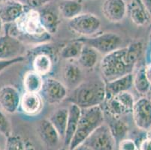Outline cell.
<instances>
[{
    "instance_id": "obj_1",
    "label": "cell",
    "mask_w": 151,
    "mask_h": 150,
    "mask_svg": "<svg viewBox=\"0 0 151 150\" xmlns=\"http://www.w3.org/2000/svg\"><path fill=\"white\" fill-rule=\"evenodd\" d=\"M11 35L23 43L26 40L33 44H43L50 41L51 35L44 29L40 20L38 10L29 8L27 11L14 23L6 24Z\"/></svg>"
},
{
    "instance_id": "obj_2",
    "label": "cell",
    "mask_w": 151,
    "mask_h": 150,
    "mask_svg": "<svg viewBox=\"0 0 151 150\" xmlns=\"http://www.w3.org/2000/svg\"><path fill=\"white\" fill-rule=\"evenodd\" d=\"M106 99L105 82L103 79L93 78L83 80L68 94L65 101L76 104L81 109L101 106Z\"/></svg>"
},
{
    "instance_id": "obj_3",
    "label": "cell",
    "mask_w": 151,
    "mask_h": 150,
    "mask_svg": "<svg viewBox=\"0 0 151 150\" xmlns=\"http://www.w3.org/2000/svg\"><path fill=\"white\" fill-rule=\"evenodd\" d=\"M134 68L127 60L126 47L104 56L100 62L102 79L105 83L132 74Z\"/></svg>"
},
{
    "instance_id": "obj_4",
    "label": "cell",
    "mask_w": 151,
    "mask_h": 150,
    "mask_svg": "<svg viewBox=\"0 0 151 150\" xmlns=\"http://www.w3.org/2000/svg\"><path fill=\"white\" fill-rule=\"evenodd\" d=\"M104 111L101 106L81 109L78 128L70 143L68 149L73 150L83 144L97 128L104 123Z\"/></svg>"
},
{
    "instance_id": "obj_5",
    "label": "cell",
    "mask_w": 151,
    "mask_h": 150,
    "mask_svg": "<svg viewBox=\"0 0 151 150\" xmlns=\"http://www.w3.org/2000/svg\"><path fill=\"white\" fill-rule=\"evenodd\" d=\"M85 44L91 47L99 53L105 55L121 48L123 39L114 32H104L88 38H81Z\"/></svg>"
},
{
    "instance_id": "obj_6",
    "label": "cell",
    "mask_w": 151,
    "mask_h": 150,
    "mask_svg": "<svg viewBox=\"0 0 151 150\" xmlns=\"http://www.w3.org/2000/svg\"><path fill=\"white\" fill-rule=\"evenodd\" d=\"M68 28L73 32L85 36H94L100 29L101 20L91 13L81 14L75 18L68 20Z\"/></svg>"
},
{
    "instance_id": "obj_7",
    "label": "cell",
    "mask_w": 151,
    "mask_h": 150,
    "mask_svg": "<svg viewBox=\"0 0 151 150\" xmlns=\"http://www.w3.org/2000/svg\"><path fill=\"white\" fill-rule=\"evenodd\" d=\"M82 144L93 150H114L116 146L109 126L105 123L97 128Z\"/></svg>"
},
{
    "instance_id": "obj_8",
    "label": "cell",
    "mask_w": 151,
    "mask_h": 150,
    "mask_svg": "<svg viewBox=\"0 0 151 150\" xmlns=\"http://www.w3.org/2000/svg\"><path fill=\"white\" fill-rule=\"evenodd\" d=\"M31 56L32 70L45 77L48 75L53 66L55 60L54 51L52 47L46 46L45 44H40L33 49Z\"/></svg>"
},
{
    "instance_id": "obj_9",
    "label": "cell",
    "mask_w": 151,
    "mask_h": 150,
    "mask_svg": "<svg viewBox=\"0 0 151 150\" xmlns=\"http://www.w3.org/2000/svg\"><path fill=\"white\" fill-rule=\"evenodd\" d=\"M40 94L44 101L48 104H57L65 100L68 89L61 81L53 78H47L44 79Z\"/></svg>"
},
{
    "instance_id": "obj_10",
    "label": "cell",
    "mask_w": 151,
    "mask_h": 150,
    "mask_svg": "<svg viewBox=\"0 0 151 150\" xmlns=\"http://www.w3.org/2000/svg\"><path fill=\"white\" fill-rule=\"evenodd\" d=\"M25 45L20 40L11 35L5 29L0 37V60H8L23 56Z\"/></svg>"
},
{
    "instance_id": "obj_11",
    "label": "cell",
    "mask_w": 151,
    "mask_h": 150,
    "mask_svg": "<svg viewBox=\"0 0 151 150\" xmlns=\"http://www.w3.org/2000/svg\"><path fill=\"white\" fill-rule=\"evenodd\" d=\"M132 117L135 126L143 131L151 128V100L144 96L135 101L133 107Z\"/></svg>"
},
{
    "instance_id": "obj_12",
    "label": "cell",
    "mask_w": 151,
    "mask_h": 150,
    "mask_svg": "<svg viewBox=\"0 0 151 150\" xmlns=\"http://www.w3.org/2000/svg\"><path fill=\"white\" fill-rule=\"evenodd\" d=\"M101 9L108 21L120 23L127 14V3L125 0H103Z\"/></svg>"
},
{
    "instance_id": "obj_13",
    "label": "cell",
    "mask_w": 151,
    "mask_h": 150,
    "mask_svg": "<svg viewBox=\"0 0 151 150\" xmlns=\"http://www.w3.org/2000/svg\"><path fill=\"white\" fill-rule=\"evenodd\" d=\"M29 7L17 0H5L0 4V18L4 24L17 21Z\"/></svg>"
},
{
    "instance_id": "obj_14",
    "label": "cell",
    "mask_w": 151,
    "mask_h": 150,
    "mask_svg": "<svg viewBox=\"0 0 151 150\" xmlns=\"http://www.w3.org/2000/svg\"><path fill=\"white\" fill-rule=\"evenodd\" d=\"M20 93L12 86H5L0 89V107L8 113H14L20 107Z\"/></svg>"
},
{
    "instance_id": "obj_15",
    "label": "cell",
    "mask_w": 151,
    "mask_h": 150,
    "mask_svg": "<svg viewBox=\"0 0 151 150\" xmlns=\"http://www.w3.org/2000/svg\"><path fill=\"white\" fill-rule=\"evenodd\" d=\"M38 132L42 142L50 149L57 147L62 139L49 119H43L39 122Z\"/></svg>"
},
{
    "instance_id": "obj_16",
    "label": "cell",
    "mask_w": 151,
    "mask_h": 150,
    "mask_svg": "<svg viewBox=\"0 0 151 150\" xmlns=\"http://www.w3.org/2000/svg\"><path fill=\"white\" fill-rule=\"evenodd\" d=\"M127 14L132 22L138 27L145 26L151 21L150 17L141 0H129L127 3Z\"/></svg>"
},
{
    "instance_id": "obj_17",
    "label": "cell",
    "mask_w": 151,
    "mask_h": 150,
    "mask_svg": "<svg viewBox=\"0 0 151 150\" xmlns=\"http://www.w3.org/2000/svg\"><path fill=\"white\" fill-rule=\"evenodd\" d=\"M44 100L40 93H27L22 95L20 107L26 115L35 116L42 111Z\"/></svg>"
},
{
    "instance_id": "obj_18",
    "label": "cell",
    "mask_w": 151,
    "mask_h": 150,
    "mask_svg": "<svg viewBox=\"0 0 151 150\" xmlns=\"http://www.w3.org/2000/svg\"><path fill=\"white\" fill-rule=\"evenodd\" d=\"M64 84L67 89H74L83 81V73L81 66L75 61H67L63 73Z\"/></svg>"
},
{
    "instance_id": "obj_19",
    "label": "cell",
    "mask_w": 151,
    "mask_h": 150,
    "mask_svg": "<svg viewBox=\"0 0 151 150\" xmlns=\"http://www.w3.org/2000/svg\"><path fill=\"white\" fill-rule=\"evenodd\" d=\"M40 14V20L44 29L50 35L56 34L58 31L60 24V13L52 8L45 6L42 8L41 10H38Z\"/></svg>"
},
{
    "instance_id": "obj_20",
    "label": "cell",
    "mask_w": 151,
    "mask_h": 150,
    "mask_svg": "<svg viewBox=\"0 0 151 150\" xmlns=\"http://www.w3.org/2000/svg\"><path fill=\"white\" fill-rule=\"evenodd\" d=\"M68 109V122H67L66 131H65V137L63 139V142H64L65 146L68 148L70 143L78 128V123H79L81 115V108L77 106L76 104H70Z\"/></svg>"
},
{
    "instance_id": "obj_21",
    "label": "cell",
    "mask_w": 151,
    "mask_h": 150,
    "mask_svg": "<svg viewBox=\"0 0 151 150\" xmlns=\"http://www.w3.org/2000/svg\"><path fill=\"white\" fill-rule=\"evenodd\" d=\"M133 74H130L114 80L105 83L106 99L113 97L119 93L129 90L133 86Z\"/></svg>"
},
{
    "instance_id": "obj_22",
    "label": "cell",
    "mask_w": 151,
    "mask_h": 150,
    "mask_svg": "<svg viewBox=\"0 0 151 150\" xmlns=\"http://www.w3.org/2000/svg\"><path fill=\"white\" fill-rule=\"evenodd\" d=\"M58 11L63 18L70 20L81 14L83 3L81 0H62L58 3Z\"/></svg>"
},
{
    "instance_id": "obj_23",
    "label": "cell",
    "mask_w": 151,
    "mask_h": 150,
    "mask_svg": "<svg viewBox=\"0 0 151 150\" xmlns=\"http://www.w3.org/2000/svg\"><path fill=\"white\" fill-rule=\"evenodd\" d=\"M68 117V109L67 107H62L53 111L48 119L63 140L65 137Z\"/></svg>"
},
{
    "instance_id": "obj_24",
    "label": "cell",
    "mask_w": 151,
    "mask_h": 150,
    "mask_svg": "<svg viewBox=\"0 0 151 150\" xmlns=\"http://www.w3.org/2000/svg\"><path fill=\"white\" fill-rule=\"evenodd\" d=\"M85 44L81 39L70 41L63 47L60 51L61 59L66 61H75L80 56Z\"/></svg>"
},
{
    "instance_id": "obj_25",
    "label": "cell",
    "mask_w": 151,
    "mask_h": 150,
    "mask_svg": "<svg viewBox=\"0 0 151 150\" xmlns=\"http://www.w3.org/2000/svg\"><path fill=\"white\" fill-rule=\"evenodd\" d=\"M23 83L25 92L40 93L44 83L43 77L33 70L29 71L24 74Z\"/></svg>"
},
{
    "instance_id": "obj_26",
    "label": "cell",
    "mask_w": 151,
    "mask_h": 150,
    "mask_svg": "<svg viewBox=\"0 0 151 150\" xmlns=\"http://www.w3.org/2000/svg\"><path fill=\"white\" fill-rule=\"evenodd\" d=\"M99 52L91 47L85 44L78 59V65L85 69H93L99 61Z\"/></svg>"
},
{
    "instance_id": "obj_27",
    "label": "cell",
    "mask_w": 151,
    "mask_h": 150,
    "mask_svg": "<svg viewBox=\"0 0 151 150\" xmlns=\"http://www.w3.org/2000/svg\"><path fill=\"white\" fill-rule=\"evenodd\" d=\"M133 86L141 95H147L150 92L151 84L147 78L145 66L141 67L134 75Z\"/></svg>"
},
{
    "instance_id": "obj_28",
    "label": "cell",
    "mask_w": 151,
    "mask_h": 150,
    "mask_svg": "<svg viewBox=\"0 0 151 150\" xmlns=\"http://www.w3.org/2000/svg\"><path fill=\"white\" fill-rule=\"evenodd\" d=\"M111 121L108 125L111 131L113 134L115 140H116V145L120 140L123 139H125L126 134H128L129 131V127L128 125H126L125 122H123L120 118L114 117L111 116Z\"/></svg>"
},
{
    "instance_id": "obj_29",
    "label": "cell",
    "mask_w": 151,
    "mask_h": 150,
    "mask_svg": "<svg viewBox=\"0 0 151 150\" xmlns=\"http://www.w3.org/2000/svg\"><path fill=\"white\" fill-rule=\"evenodd\" d=\"M5 150H25L24 142L19 136L11 135L7 138Z\"/></svg>"
},
{
    "instance_id": "obj_30",
    "label": "cell",
    "mask_w": 151,
    "mask_h": 150,
    "mask_svg": "<svg viewBox=\"0 0 151 150\" xmlns=\"http://www.w3.org/2000/svg\"><path fill=\"white\" fill-rule=\"evenodd\" d=\"M0 134H3L7 138L12 135L11 125L9 119L1 111H0Z\"/></svg>"
},
{
    "instance_id": "obj_31",
    "label": "cell",
    "mask_w": 151,
    "mask_h": 150,
    "mask_svg": "<svg viewBox=\"0 0 151 150\" xmlns=\"http://www.w3.org/2000/svg\"><path fill=\"white\" fill-rule=\"evenodd\" d=\"M117 149L118 150H138V146L135 141L132 139L125 138L118 143Z\"/></svg>"
},
{
    "instance_id": "obj_32",
    "label": "cell",
    "mask_w": 151,
    "mask_h": 150,
    "mask_svg": "<svg viewBox=\"0 0 151 150\" xmlns=\"http://www.w3.org/2000/svg\"><path fill=\"white\" fill-rule=\"evenodd\" d=\"M24 60H25V57L24 56H20V57L12 59V60H0V73L2 72L4 70L8 68L10 66L17 64V63L22 62Z\"/></svg>"
},
{
    "instance_id": "obj_33",
    "label": "cell",
    "mask_w": 151,
    "mask_h": 150,
    "mask_svg": "<svg viewBox=\"0 0 151 150\" xmlns=\"http://www.w3.org/2000/svg\"><path fill=\"white\" fill-rule=\"evenodd\" d=\"M26 2L29 8L37 9L47 5L51 2V0H26Z\"/></svg>"
},
{
    "instance_id": "obj_34",
    "label": "cell",
    "mask_w": 151,
    "mask_h": 150,
    "mask_svg": "<svg viewBox=\"0 0 151 150\" xmlns=\"http://www.w3.org/2000/svg\"><path fill=\"white\" fill-rule=\"evenodd\" d=\"M138 150H151V139L145 136L137 145Z\"/></svg>"
},
{
    "instance_id": "obj_35",
    "label": "cell",
    "mask_w": 151,
    "mask_h": 150,
    "mask_svg": "<svg viewBox=\"0 0 151 150\" xmlns=\"http://www.w3.org/2000/svg\"><path fill=\"white\" fill-rule=\"evenodd\" d=\"M145 60L147 65L151 64V41H148L146 51H145Z\"/></svg>"
},
{
    "instance_id": "obj_36",
    "label": "cell",
    "mask_w": 151,
    "mask_h": 150,
    "mask_svg": "<svg viewBox=\"0 0 151 150\" xmlns=\"http://www.w3.org/2000/svg\"><path fill=\"white\" fill-rule=\"evenodd\" d=\"M143 5L145 6V9L149 14L150 17L151 19V0H141Z\"/></svg>"
},
{
    "instance_id": "obj_37",
    "label": "cell",
    "mask_w": 151,
    "mask_h": 150,
    "mask_svg": "<svg viewBox=\"0 0 151 150\" xmlns=\"http://www.w3.org/2000/svg\"><path fill=\"white\" fill-rule=\"evenodd\" d=\"M24 142V149L25 150H36L35 146L32 143L31 140H26Z\"/></svg>"
},
{
    "instance_id": "obj_38",
    "label": "cell",
    "mask_w": 151,
    "mask_h": 150,
    "mask_svg": "<svg viewBox=\"0 0 151 150\" xmlns=\"http://www.w3.org/2000/svg\"><path fill=\"white\" fill-rule=\"evenodd\" d=\"M145 72H146L147 78L150 83L151 84V64L147 65L145 66Z\"/></svg>"
},
{
    "instance_id": "obj_39",
    "label": "cell",
    "mask_w": 151,
    "mask_h": 150,
    "mask_svg": "<svg viewBox=\"0 0 151 150\" xmlns=\"http://www.w3.org/2000/svg\"><path fill=\"white\" fill-rule=\"evenodd\" d=\"M73 150H93V149H90V147L85 146L84 144H81V145L77 146L75 149H74Z\"/></svg>"
},
{
    "instance_id": "obj_40",
    "label": "cell",
    "mask_w": 151,
    "mask_h": 150,
    "mask_svg": "<svg viewBox=\"0 0 151 150\" xmlns=\"http://www.w3.org/2000/svg\"><path fill=\"white\" fill-rule=\"evenodd\" d=\"M4 23L2 22V19L0 18V37H1V35H2V31H3V28H4Z\"/></svg>"
},
{
    "instance_id": "obj_41",
    "label": "cell",
    "mask_w": 151,
    "mask_h": 150,
    "mask_svg": "<svg viewBox=\"0 0 151 150\" xmlns=\"http://www.w3.org/2000/svg\"><path fill=\"white\" fill-rule=\"evenodd\" d=\"M145 132H146V133H145V136L151 139V128H150L149 130L146 131Z\"/></svg>"
},
{
    "instance_id": "obj_42",
    "label": "cell",
    "mask_w": 151,
    "mask_h": 150,
    "mask_svg": "<svg viewBox=\"0 0 151 150\" xmlns=\"http://www.w3.org/2000/svg\"><path fill=\"white\" fill-rule=\"evenodd\" d=\"M57 150H65V148H62V149H59Z\"/></svg>"
},
{
    "instance_id": "obj_43",
    "label": "cell",
    "mask_w": 151,
    "mask_h": 150,
    "mask_svg": "<svg viewBox=\"0 0 151 150\" xmlns=\"http://www.w3.org/2000/svg\"><path fill=\"white\" fill-rule=\"evenodd\" d=\"M4 1H5V0H0V4L2 3V2H3Z\"/></svg>"
},
{
    "instance_id": "obj_44",
    "label": "cell",
    "mask_w": 151,
    "mask_h": 150,
    "mask_svg": "<svg viewBox=\"0 0 151 150\" xmlns=\"http://www.w3.org/2000/svg\"><path fill=\"white\" fill-rule=\"evenodd\" d=\"M150 100H151V90H150Z\"/></svg>"
},
{
    "instance_id": "obj_45",
    "label": "cell",
    "mask_w": 151,
    "mask_h": 150,
    "mask_svg": "<svg viewBox=\"0 0 151 150\" xmlns=\"http://www.w3.org/2000/svg\"><path fill=\"white\" fill-rule=\"evenodd\" d=\"M83 1H90V0H83Z\"/></svg>"
},
{
    "instance_id": "obj_46",
    "label": "cell",
    "mask_w": 151,
    "mask_h": 150,
    "mask_svg": "<svg viewBox=\"0 0 151 150\" xmlns=\"http://www.w3.org/2000/svg\"><path fill=\"white\" fill-rule=\"evenodd\" d=\"M68 150H71V149H68Z\"/></svg>"
}]
</instances>
